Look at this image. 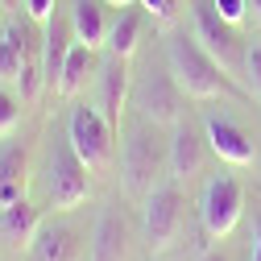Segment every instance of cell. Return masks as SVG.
<instances>
[{
	"instance_id": "7a4b0ae2",
	"label": "cell",
	"mask_w": 261,
	"mask_h": 261,
	"mask_svg": "<svg viewBox=\"0 0 261 261\" xmlns=\"http://www.w3.org/2000/svg\"><path fill=\"white\" fill-rule=\"evenodd\" d=\"M162 174H170V158H166V141L158 137V124L141 120L124 133L120 145V178L124 191L145 199L153 187H162Z\"/></svg>"
},
{
	"instance_id": "4316f807",
	"label": "cell",
	"mask_w": 261,
	"mask_h": 261,
	"mask_svg": "<svg viewBox=\"0 0 261 261\" xmlns=\"http://www.w3.org/2000/svg\"><path fill=\"white\" fill-rule=\"evenodd\" d=\"M104 5H112V9H133L137 0H104Z\"/></svg>"
},
{
	"instance_id": "44dd1931",
	"label": "cell",
	"mask_w": 261,
	"mask_h": 261,
	"mask_svg": "<svg viewBox=\"0 0 261 261\" xmlns=\"http://www.w3.org/2000/svg\"><path fill=\"white\" fill-rule=\"evenodd\" d=\"M17 124H21V100L9 87H0V137H13Z\"/></svg>"
},
{
	"instance_id": "7c38bea8",
	"label": "cell",
	"mask_w": 261,
	"mask_h": 261,
	"mask_svg": "<svg viewBox=\"0 0 261 261\" xmlns=\"http://www.w3.org/2000/svg\"><path fill=\"white\" fill-rule=\"evenodd\" d=\"M203 141L207 137H199L191 124H170V141H166V158H170V178L174 182H191L195 174L203 170V158H207V149H203Z\"/></svg>"
},
{
	"instance_id": "f1b7e54d",
	"label": "cell",
	"mask_w": 261,
	"mask_h": 261,
	"mask_svg": "<svg viewBox=\"0 0 261 261\" xmlns=\"http://www.w3.org/2000/svg\"><path fill=\"white\" fill-rule=\"evenodd\" d=\"M245 5H249V13H253V17L261 21V0H245Z\"/></svg>"
},
{
	"instance_id": "603a6c76",
	"label": "cell",
	"mask_w": 261,
	"mask_h": 261,
	"mask_svg": "<svg viewBox=\"0 0 261 261\" xmlns=\"http://www.w3.org/2000/svg\"><path fill=\"white\" fill-rule=\"evenodd\" d=\"M25 13H29L34 25H46L54 17V0H25Z\"/></svg>"
},
{
	"instance_id": "9a60e30c",
	"label": "cell",
	"mask_w": 261,
	"mask_h": 261,
	"mask_svg": "<svg viewBox=\"0 0 261 261\" xmlns=\"http://www.w3.org/2000/svg\"><path fill=\"white\" fill-rule=\"evenodd\" d=\"M25 182H29V149L13 141L0 149V207L25 199Z\"/></svg>"
},
{
	"instance_id": "8992f818",
	"label": "cell",
	"mask_w": 261,
	"mask_h": 261,
	"mask_svg": "<svg viewBox=\"0 0 261 261\" xmlns=\"http://www.w3.org/2000/svg\"><path fill=\"white\" fill-rule=\"evenodd\" d=\"M245 216V187L237 174H212L199 195V220L212 241H224Z\"/></svg>"
},
{
	"instance_id": "cb8c5ba5",
	"label": "cell",
	"mask_w": 261,
	"mask_h": 261,
	"mask_svg": "<svg viewBox=\"0 0 261 261\" xmlns=\"http://www.w3.org/2000/svg\"><path fill=\"white\" fill-rule=\"evenodd\" d=\"M141 5H145L149 17H158V21H166V17L174 13V0H141Z\"/></svg>"
},
{
	"instance_id": "4fadbf2b",
	"label": "cell",
	"mask_w": 261,
	"mask_h": 261,
	"mask_svg": "<svg viewBox=\"0 0 261 261\" xmlns=\"http://www.w3.org/2000/svg\"><path fill=\"white\" fill-rule=\"evenodd\" d=\"M91 261H128V224L116 207H100V216H95Z\"/></svg>"
},
{
	"instance_id": "484cf974",
	"label": "cell",
	"mask_w": 261,
	"mask_h": 261,
	"mask_svg": "<svg viewBox=\"0 0 261 261\" xmlns=\"http://www.w3.org/2000/svg\"><path fill=\"white\" fill-rule=\"evenodd\" d=\"M199 261H228V253H224V249H212V253H203Z\"/></svg>"
},
{
	"instance_id": "5b68a950",
	"label": "cell",
	"mask_w": 261,
	"mask_h": 261,
	"mask_svg": "<svg viewBox=\"0 0 261 261\" xmlns=\"http://www.w3.org/2000/svg\"><path fill=\"white\" fill-rule=\"evenodd\" d=\"M187 203H182V191L178 182H162L145 195V207H141V237L149 245V253H166L182 228Z\"/></svg>"
},
{
	"instance_id": "9c48e42d",
	"label": "cell",
	"mask_w": 261,
	"mask_h": 261,
	"mask_svg": "<svg viewBox=\"0 0 261 261\" xmlns=\"http://www.w3.org/2000/svg\"><path fill=\"white\" fill-rule=\"evenodd\" d=\"M25 253H29V261H87L83 232L67 220H42Z\"/></svg>"
},
{
	"instance_id": "5bb4252c",
	"label": "cell",
	"mask_w": 261,
	"mask_h": 261,
	"mask_svg": "<svg viewBox=\"0 0 261 261\" xmlns=\"http://www.w3.org/2000/svg\"><path fill=\"white\" fill-rule=\"evenodd\" d=\"M75 38V29H71V17H50L42 25V75H46V87L58 91V79H62V62H67L71 54V42Z\"/></svg>"
},
{
	"instance_id": "7402d4cb",
	"label": "cell",
	"mask_w": 261,
	"mask_h": 261,
	"mask_svg": "<svg viewBox=\"0 0 261 261\" xmlns=\"http://www.w3.org/2000/svg\"><path fill=\"white\" fill-rule=\"evenodd\" d=\"M212 9H216L228 25H241V21L249 17V5H245V0H212Z\"/></svg>"
},
{
	"instance_id": "277c9868",
	"label": "cell",
	"mask_w": 261,
	"mask_h": 261,
	"mask_svg": "<svg viewBox=\"0 0 261 261\" xmlns=\"http://www.w3.org/2000/svg\"><path fill=\"white\" fill-rule=\"evenodd\" d=\"M87 191H91V170L83 166L75 145L67 137H58L50 145V162H46V199H50V207L71 212L87 199Z\"/></svg>"
},
{
	"instance_id": "ba28073f",
	"label": "cell",
	"mask_w": 261,
	"mask_h": 261,
	"mask_svg": "<svg viewBox=\"0 0 261 261\" xmlns=\"http://www.w3.org/2000/svg\"><path fill=\"white\" fill-rule=\"evenodd\" d=\"M195 42H199L216 62H220V71L232 79V75H241V58H245V50H241V42H237V34H232V25H228L207 0H195Z\"/></svg>"
},
{
	"instance_id": "8fae6325",
	"label": "cell",
	"mask_w": 261,
	"mask_h": 261,
	"mask_svg": "<svg viewBox=\"0 0 261 261\" xmlns=\"http://www.w3.org/2000/svg\"><path fill=\"white\" fill-rule=\"evenodd\" d=\"M95 75H100V108L104 112V120L120 133V116H124V104H128V58H120V54H108L100 67H95Z\"/></svg>"
},
{
	"instance_id": "83f0119b",
	"label": "cell",
	"mask_w": 261,
	"mask_h": 261,
	"mask_svg": "<svg viewBox=\"0 0 261 261\" xmlns=\"http://www.w3.org/2000/svg\"><path fill=\"white\" fill-rule=\"evenodd\" d=\"M21 5H25V0H0V9H9V13H17Z\"/></svg>"
},
{
	"instance_id": "d6986e66",
	"label": "cell",
	"mask_w": 261,
	"mask_h": 261,
	"mask_svg": "<svg viewBox=\"0 0 261 261\" xmlns=\"http://www.w3.org/2000/svg\"><path fill=\"white\" fill-rule=\"evenodd\" d=\"M137 42H141V17L137 13H120L116 25L108 29V50L120 54V58H133Z\"/></svg>"
},
{
	"instance_id": "ac0fdd59",
	"label": "cell",
	"mask_w": 261,
	"mask_h": 261,
	"mask_svg": "<svg viewBox=\"0 0 261 261\" xmlns=\"http://www.w3.org/2000/svg\"><path fill=\"white\" fill-rule=\"evenodd\" d=\"M95 71V50L91 46H71V54H67V62H62V79H58V95H75L83 83H87V75Z\"/></svg>"
},
{
	"instance_id": "d4e9b609",
	"label": "cell",
	"mask_w": 261,
	"mask_h": 261,
	"mask_svg": "<svg viewBox=\"0 0 261 261\" xmlns=\"http://www.w3.org/2000/svg\"><path fill=\"white\" fill-rule=\"evenodd\" d=\"M249 261H261V216L253 220V257Z\"/></svg>"
},
{
	"instance_id": "52a82bcc",
	"label": "cell",
	"mask_w": 261,
	"mask_h": 261,
	"mask_svg": "<svg viewBox=\"0 0 261 261\" xmlns=\"http://www.w3.org/2000/svg\"><path fill=\"white\" fill-rule=\"evenodd\" d=\"M128 104L141 112V120L149 124H178L182 120V87L174 83L170 71H145L133 91H128Z\"/></svg>"
},
{
	"instance_id": "30bf717a",
	"label": "cell",
	"mask_w": 261,
	"mask_h": 261,
	"mask_svg": "<svg viewBox=\"0 0 261 261\" xmlns=\"http://www.w3.org/2000/svg\"><path fill=\"white\" fill-rule=\"evenodd\" d=\"M203 137H207V149L220 162H228V166H249V162H253V141H249V133L232 116L207 112L203 116Z\"/></svg>"
},
{
	"instance_id": "2e32d148",
	"label": "cell",
	"mask_w": 261,
	"mask_h": 261,
	"mask_svg": "<svg viewBox=\"0 0 261 261\" xmlns=\"http://www.w3.org/2000/svg\"><path fill=\"white\" fill-rule=\"evenodd\" d=\"M104 0H75L71 5V29H75V42L100 50L108 46V21H104Z\"/></svg>"
},
{
	"instance_id": "ffe728a7",
	"label": "cell",
	"mask_w": 261,
	"mask_h": 261,
	"mask_svg": "<svg viewBox=\"0 0 261 261\" xmlns=\"http://www.w3.org/2000/svg\"><path fill=\"white\" fill-rule=\"evenodd\" d=\"M241 79H245V95L261 104V42H253L241 58Z\"/></svg>"
},
{
	"instance_id": "6da1fadb",
	"label": "cell",
	"mask_w": 261,
	"mask_h": 261,
	"mask_svg": "<svg viewBox=\"0 0 261 261\" xmlns=\"http://www.w3.org/2000/svg\"><path fill=\"white\" fill-rule=\"evenodd\" d=\"M166 71L174 75V83L182 87V95H191V100H224V95H237L232 79L220 71V62L187 34H170Z\"/></svg>"
},
{
	"instance_id": "e0dca14e",
	"label": "cell",
	"mask_w": 261,
	"mask_h": 261,
	"mask_svg": "<svg viewBox=\"0 0 261 261\" xmlns=\"http://www.w3.org/2000/svg\"><path fill=\"white\" fill-rule=\"evenodd\" d=\"M38 224H42V216H38V207L29 203V199H17V203H9V207H0V237L13 241L17 249H29Z\"/></svg>"
},
{
	"instance_id": "3957f363",
	"label": "cell",
	"mask_w": 261,
	"mask_h": 261,
	"mask_svg": "<svg viewBox=\"0 0 261 261\" xmlns=\"http://www.w3.org/2000/svg\"><path fill=\"white\" fill-rule=\"evenodd\" d=\"M116 128L104 120V112L95 104H75L67 116V141L75 145V153L83 158V166L91 174H104L116 162Z\"/></svg>"
}]
</instances>
